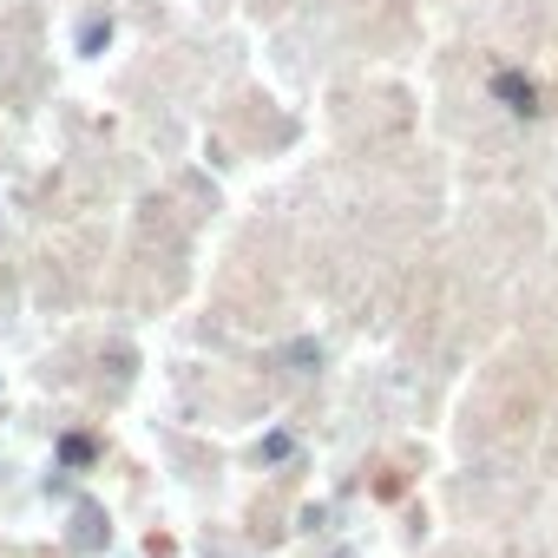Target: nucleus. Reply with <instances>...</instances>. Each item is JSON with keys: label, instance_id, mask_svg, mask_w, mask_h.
<instances>
[{"label": "nucleus", "instance_id": "nucleus-2", "mask_svg": "<svg viewBox=\"0 0 558 558\" xmlns=\"http://www.w3.org/2000/svg\"><path fill=\"white\" fill-rule=\"evenodd\" d=\"M60 460H93V440H60Z\"/></svg>", "mask_w": 558, "mask_h": 558}, {"label": "nucleus", "instance_id": "nucleus-1", "mask_svg": "<svg viewBox=\"0 0 558 558\" xmlns=\"http://www.w3.org/2000/svg\"><path fill=\"white\" fill-rule=\"evenodd\" d=\"M493 93H499L512 112H538V93H532V80H519V73H493Z\"/></svg>", "mask_w": 558, "mask_h": 558}]
</instances>
